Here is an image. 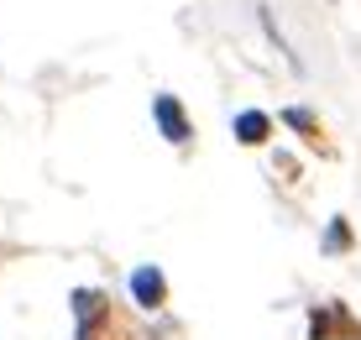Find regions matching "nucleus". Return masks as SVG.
Segmentation results:
<instances>
[{
	"label": "nucleus",
	"mask_w": 361,
	"mask_h": 340,
	"mask_svg": "<svg viewBox=\"0 0 361 340\" xmlns=\"http://www.w3.org/2000/svg\"><path fill=\"white\" fill-rule=\"evenodd\" d=\"M131 293H136V304L157 309L168 298V283H163V272H157V267H136L131 272Z\"/></svg>",
	"instance_id": "nucleus-2"
},
{
	"label": "nucleus",
	"mask_w": 361,
	"mask_h": 340,
	"mask_svg": "<svg viewBox=\"0 0 361 340\" xmlns=\"http://www.w3.org/2000/svg\"><path fill=\"white\" fill-rule=\"evenodd\" d=\"M325 246H330V251H345V246H351V231H345V220H335V225H330Z\"/></svg>",
	"instance_id": "nucleus-5"
},
{
	"label": "nucleus",
	"mask_w": 361,
	"mask_h": 340,
	"mask_svg": "<svg viewBox=\"0 0 361 340\" xmlns=\"http://www.w3.org/2000/svg\"><path fill=\"white\" fill-rule=\"evenodd\" d=\"M152 116H157V126H163V136H168V142L173 147H183V142H189V116H183V105H178V95H157L152 99Z\"/></svg>",
	"instance_id": "nucleus-1"
},
{
	"label": "nucleus",
	"mask_w": 361,
	"mask_h": 340,
	"mask_svg": "<svg viewBox=\"0 0 361 340\" xmlns=\"http://www.w3.org/2000/svg\"><path fill=\"white\" fill-rule=\"evenodd\" d=\"M235 136H241L246 147H262L272 136V121L262 116V110H241V116H235Z\"/></svg>",
	"instance_id": "nucleus-3"
},
{
	"label": "nucleus",
	"mask_w": 361,
	"mask_h": 340,
	"mask_svg": "<svg viewBox=\"0 0 361 340\" xmlns=\"http://www.w3.org/2000/svg\"><path fill=\"white\" fill-rule=\"evenodd\" d=\"M283 126H293V131L304 136L309 147H319V136H325V131H319V121L309 116V110H298V105H293V110H283Z\"/></svg>",
	"instance_id": "nucleus-4"
}]
</instances>
